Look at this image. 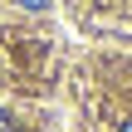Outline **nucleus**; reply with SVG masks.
Returning a JSON list of instances; mask_svg holds the SVG:
<instances>
[{
  "mask_svg": "<svg viewBox=\"0 0 132 132\" xmlns=\"http://www.w3.org/2000/svg\"><path fill=\"white\" fill-rule=\"evenodd\" d=\"M0 132H20V127H15V118H10V113H0Z\"/></svg>",
  "mask_w": 132,
  "mask_h": 132,
  "instance_id": "nucleus-1",
  "label": "nucleus"
},
{
  "mask_svg": "<svg viewBox=\"0 0 132 132\" xmlns=\"http://www.w3.org/2000/svg\"><path fill=\"white\" fill-rule=\"evenodd\" d=\"M122 132H132V122H122Z\"/></svg>",
  "mask_w": 132,
  "mask_h": 132,
  "instance_id": "nucleus-2",
  "label": "nucleus"
}]
</instances>
